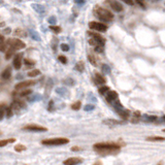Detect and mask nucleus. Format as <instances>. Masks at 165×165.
<instances>
[{"label":"nucleus","instance_id":"1","mask_svg":"<svg viewBox=\"0 0 165 165\" xmlns=\"http://www.w3.org/2000/svg\"><path fill=\"white\" fill-rule=\"evenodd\" d=\"M94 150L102 154H112L120 151L121 147L118 144H96L94 145Z\"/></svg>","mask_w":165,"mask_h":165},{"label":"nucleus","instance_id":"2","mask_svg":"<svg viewBox=\"0 0 165 165\" xmlns=\"http://www.w3.org/2000/svg\"><path fill=\"white\" fill-rule=\"evenodd\" d=\"M69 143L68 138H64V137H58V138H50V139H43L41 142L42 145L44 146H62L66 145Z\"/></svg>","mask_w":165,"mask_h":165},{"label":"nucleus","instance_id":"3","mask_svg":"<svg viewBox=\"0 0 165 165\" xmlns=\"http://www.w3.org/2000/svg\"><path fill=\"white\" fill-rule=\"evenodd\" d=\"M95 14H96V16H97L99 19H101V20H103V21H106V22L113 21V19H114V15H113L111 11H109V10L105 9V8L99 7V8H97V9L95 10Z\"/></svg>","mask_w":165,"mask_h":165},{"label":"nucleus","instance_id":"4","mask_svg":"<svg viewBox=\"0 0 165 165\" xmlns=\"http://www.w3.org/2000/svg\"><path fill=\"white\" fill-rule=\"evenodd\" d=\"M7 41H8L9 46L13 48V49L16 50V51L22 50V49H24V48L26 46L25 43H24L21 39H18V38H11V39H9V40H7Z\"/></svg>","mask_w":165,"mask_h":165},{"label":"nucleus","instance_id":"5","mask_svg":"<svg viewBox=\"0 0 165 165\" xmlns=\"http://www.w3.org/2000/svg\"><path fill=\"white\" fill-rule=\"evenodd\" d=\"M89 27L93 30H97V31H100V32H105L107 30L106 25H104L102 23H98V22H90Z\"/></svg>","mask_w":165,"mask_h":165},{"label":"nucleus","instance_id":"6","mask_svg":"<svg viewBox=\"0 0 165 165\" xmlns=\"http://www.w3.org/2000/svg\"><path fill=\"white\" fill-rule=\"evenodd\" d=\"M23 130H27V131H33V132H43L46 131L48 129L45 127L36 125V124H30V125H27L25 127H23Z\"/></svg>","mask_w":165,"mask_h":165},{"label":"nucleus","instance_id":"7","mask_svg":"<svg viewBox=\"0 0 165 165\" xmlns=\"http://www.w3.org/2000/svg\"><path fill=\"white\" fill-rule=\"evenodd\" d=\"M34 84H35V80H24V81H21V82H19V84H17L15 89L16 90L26 89L27 87H30V86H32Z\"/></svg>","mask_w":165,"mask_h":165},{"label":"nucleus","instance_id":"8","mask_svg":"<svg viewBox=\"0 0 165 165\" xmlns=\"http://www.w3.org/2000/svg\"><path fill=\"white\" fill-rule=\"evenodd\" d=\"M22 58H23V55L22 54H17L15 58H14V61H13V64H14V67L19 70L21 69L22 67Z\"/></svg>","mask_w":165,"mask_h":165},{"label":"nucleus","instance_id":"9","mask_svg":"<svg viewBox=\"0 0 165 165\" xmlns=\"http://www.w3.org/2000/svg\"><path fill=\"white\" fill-rule=\"evenodd\" d=\"M107 1H108L109 5H111L112 9H114L115 11L120 13V11H122V10H123V6H122V4H121V3H119L118 1H116V0H107Z\"/></svg>","mask_w":165,"mask_h":165},{"label":"nucleus","instance_id":"10","mask_svg":"<svg viewBox=\"0 0 165 165\" xmlns=\"http://www.w3.org/2000/svg\"><path fill=\"white\" fill-rule=\"evenodd\" d=\"M63 163L66 164V165H74V164H80V163H82V160L80 158H78V157H72V158H68Z\"/></svg>","mask_w":165,"mask_h":165},{"label":"nucleus","instance_id":"11","mask_svg":"<svg viewBox=\"0 0 165 165\" xmlns=\"http://www.w3.org/2000/svg\"><path fill=\"white\" fill-rule=\"evenodd\" d=\"M11 75V67L10 66H7L2 72H1V77L3 79H8Z\"/></svg>","mask_w":165,"mask_h":165},{"label":"nucleus","instance_id":"12","mask_svg":"<svg viewBox=\"0 0 165 165\" xmlns=\"http://www.w3.org/2000/svg\"><path fill=\"white\" fill-rule=\"evenodd\" d=\"M117 98H118L117 92H115V91H108V94H107V96H106V100H107L108 102H112V101L116 100Z\"/></svg>","mask_w":165,"mask_h":165},{"label":"nucleus","instance_id":"13","mask_svg":"<svg viewBox=\"0 0 165 165\" xmlns=\"http://www.w3.org/2000/svg\"><path fill=\"white\" fill-rule=\"evenodd\" d=\"M95 82H96L97 85H104L105 82H106V80H105V78L101 74L96 73L95 74Z\"/></svg>","mask_w":165,"mask_h":165},{"label":"nucleus","instance_id":"14","mask_svg":"<svg viewBox=\"0 0 165 165\" xmlns=\"http://www.w3.org/2000/svg\"><path fill=\"white\" fill-rule=\"evenodd\" d=\"M88 34H90L92 37H94L96 40H98L102 45H104V42H105V39L101 36V35H99V34H96V33H92V32H88Z\"/></svg>","mask_w":165,"mask_h":165},{"label":"nucleus","instance_id":"15","mask_svg":"<svg viewBox=\"0 0 165 165\" xmlns=\"http://www.w3.org/2000/svg\"><path fill=\"white\" fill-rule=\"evenodd\" d=\"M118 113H119V115H120V117L122 118V119H128L129 118V111H126V109H119V111H118Z\"/></svg>","mask_w":165,"mask_h":165},{"label":"nucleus","instance_id":"16","mask_svg":"<svg viewBox=\"0 0 165 165\" xmlns=\"http://www.w3.org/2000/svg\"><path fill=\"white\" fill-rule=\"evenodd\" d=\"M147 140H149V142H164L165 137H163V136H152V137H148Z\"/></svg>","mask_w":165,"mask_h":165},{"label":"nucleus","instance_id":"17","mask_svg":"<svg viewBox=\"0 0 165 165\" xmlns=\"http://www.w3.org/2000/svg\"><path fill=\"white\" fill-rule=\"evenodd\" d=\"M75 70H77V71H79V72H82L84 71V69H85V63L82 62V61H79V62H77L76 64H75Z\"/></svg>","mask_w":165,"mask_h":165},{"label":"nucleus","instance_id":"18","mask_svg":"<svg viewBox=\"0 0 165 165\" xmlns=\"http://www.w3.org/2000/svg\"><path fill=\"white\" fill-rule=\"evenodd\" d=\"M15 34H16L17 36H19V37H26V36H27V33H26L23 29H21V28L16 29V30H15Z\"/></svg>","mask_w":165,"mask_h":165},{"label":"nucleus","instance_id":"19","mask_svg":"<svg viewBox=\"0 0 165 165\" xmlns=\"http://www.w3.org/2000/svg\"><path fill=\"white\" fill-rule=\"evenodd\" d=\"M15 51L16 50H14L13 48H8V50L6 51V53H5V60H8V59H10L11 57H13V55H14V53H15Z\"/></svg>","mask_w":165,"mask_h":165},{"label":"nucleus","instance_id":"20","mask_svg":"<svg viewBox=\"0 0 165 165\" xmlns=\"http://www.w3.org/2000/svg\"><path fill=\"white\" fill-rule=\"evenodd\" d=\"M16 139L15 138H9V139H2V140H0V148H2V147H5L8 143L11 144V143H15Z\"/></svg>","mask_w":165,"mask_h":165},{"label":"nucleus","instance_id":"21","mask_svg":"<svg viewBox=\"0 0 165 165\" xmlns=\"http://www.w3.org/2000/svg\"><path fill=\"white\" fill-rule=\"evenodd\" d=\"M39 74H40V70H38V69H33V70L29 71L27 75L30 76V77H35V76H37V75H39Z\"/></svg>","mask_w":165,"mask_h":165},{"label":"nucleus","instance_id":"22","mask_svg":"<svg viewBox=\"0 0 165 165\" xmlns=\"http://www.w3.org/2000/svg\"><path fill=\"white\" fill-rule=\"evenodd\" d=\"M9 46V44H8V41H3L2 43H0V52H6Z\"/></svg>","mask_w":165,"mask_h":165},{"label":"nucleus","instance_id":"23","mask_svg":"<svg viewBox=\"0 0 165 165\" xmlns=\"http://www.w3.org/2000/svg\"><path fill=\"white\" fill-rule=\"evenodd\" d=\"M29 33H30V35H31V37L34 39V40H37V41H39L40 40V37H39V34L36 32V31H33V30H30L29 31Z\"/></svg>","mask_w":165,"mask_h":165},{"label":"nucleus","instance_id":"24","mask_svg":"<svg viewBox=\"0 0 165 165\" xmlns=\"http://www.w3.org/2000/svg\"><path fill=\"white\" fill-rule=\"evenodd\" d=\"M24 63H25V65L27 66V68H30V67H32V66L35 64L34 61H32V60H30V59H27V58L24 59Z\"/></svg>","mask_w":165,"mask_h":165},{"label":"nucleus","instance_id":"25","mask_svg":"<svg viewBox=\"0 0 165 165\" xmlns=\"http://www.w3.org/2000/svg\"><path fill=\"white\" fill-rule=\"evenodd\" d=\"M32 7L37 11V13H44V7L39 4H32Z\"/></svg>","mask_w":165,"mask_h":165},{"label":"nucleus","instance_id":"26","mask_svg":"<svg viewBox=\"0 0 165 165\" xmlns=\"http://www.w3.org/2000/svg\"><path fill=\"white\" fill-rule=\"evenodd\" d=\"M50 29L53 31V32H55V33H59V32H61V28L59 26H56V25H51L50 26Z\"/></svg>","mask_w":165,"mask_h":165},{"label":"nucleus","instance_id":"27","mask_svg":"<svg viewBox=\"0 0 165 165\" xmlns=\"http://www.w3.org/2000/svg\"><path fill=\"white\" fill-rule=\"evenodd\" d=\"M15 150H16L17 152L21 153V152H23V151H25V150H26V147H25L24 145H21V144H19V145H17V146L15 147Z\"/></svg>","mask_w":165,"mask_h":165},{"label":"nucleus","instance_id":"28","mask_svg":"<svg viewBox=\"0 0 165 165\" xmlns=\"http://www.w3.org/2000/svg\"><path fill=\"white\" fill-rule=\"evenodd\" d=\"M31 93H32V91H31L30 89H24V90L20 93V96H21V97H25V96L29 95V94H31Z\"/></svg>","mask_w":165,"mask_h":165},{"label":"nucleus","instance_id":"29","mask_svg":"<svg viewBox=\"0 0 165 165\" xmlns=\"http://www.w3.org/2000/svg\"><path fill=\"white\" fill-rule=\"evenodd\" d=\"M80 105H81L80 101H76V102H74V103L71 105V108L73 109V111H78V109L80 108Z\"/></svg>","mask_w":165,"mask_h":165},{"label":"nucleus","instance_id":"30","mask_svg":"<svg viewBox=\"0 0 165 165\" xmlns=\"http://www.w3.org/2000/svg\"><path fill=\"white\" fill-rule=\"evenodd\" d=\"M13 115H14V109H13V107H11V106L7 107V108H6V117H7V118H11Z\"/></svg>","mask_w":165,"mask_h":165},{"label":"nucleus","instance_id":"31","mask_svg":"<svg viewBox=\"0 0 165 165\" xmlns=\"http://www.w3.org/2000/svg\"><path fill=\"white\" fill-rule=\"evenodd\" d=\"M108 91H109V88H108L107 86H102V87L99 89V94L103 95V94H105V93L108 92Z\"/></svg>","mask_w":165,"mask_h":165},{"label":"nucleus","instance_id":"32","mask_svg":"<svg viewBox=\"0 0 165 165\" xmlns=\"http://www.w3.org/2000/svg\"><path fill=\"white\" fill-rule=\"evenodd\" d=\"M156 120H157L156 116H146L145 117V121H148V122H154Z\"/></svg>","mask_w":165,"mask_h":165},{"label":"nucleus","instance_id":"33","mask_svg":"<svg viewBox=\"0 0 165 165\" xmlns=\"http://www.w3.org/2000/svg\"><path fill=\"white\" fill-rule=\"evenodd\" d=\"M60 48H61V50H62L63 52H68V51H69V45L66 44V43H62V44L60 45Z\"/></svg>","mask_w":165,"mask_h":165},{"label":"nucleus","instance_id":"34","mask_svg":"<svg viewBox=\"0 0 165 165\" xmlns=\"http://www.w3.org/2000/svg\"><path fill=\"white\" fill-rule=\"evenodd\" d=\"M17 102H18V104L21 106V108H25L26 107V103L23 101V100H21V99H15Z\"/></svg>","mask_w":165,"mask_h":165},{"label":"nucleus","instance_id":"35","mask_svg":"<svg viewBox=\"0 0 165 165\" xmlns=\"http://www.w3.org/2000/svg\"><path fill=\"white\" fill-rule=\"evenodd\" d=\"M4 113H5V108H4L3 106H1V107H0V121H1V120L3 119V117H4Z\"/></svg>","mask_w":165,"mask_h":165},{"label":"nucleus","instance_id":"36","mask_svg":"<svg viewBox=\"0 0 165 165\" xmlns=\"http://www.w3.org/2000/svg\"><path fill=\"white\" fill-rule=\"evenodd\" d=\"M58 59H59V61H60L62 64H66V63H67V59H66V57H64V56H59Z\"/></svg>","mask_w":165,"mask_h":165},{"label":"nucleus","instance_id":"37","mask_svg":"<svg viewBox=\"0 0 165 165\" xmlns=\"http://www.w3.org/2000/svg\"><path fill=\"white\" fill-rule=\"evenodd\" d=\"M104 123H105V124H115V125H118V124H120V122H118V121H114V120L104 121Z\"/></svg>","mask_w":165,"mask_h":165},{"label":"nucleus","instance_id":"38","mask_svg":"<svg viewBox=\"0 0 165 165\" xmlns=\"http://www.w3.org/2000/svg\"><path fill=\"white\" fill-rule=\"evenodd\" d=\"M89 58V61L91 62V64H93V65H96V59L93 57V56H89L88 57Z\"/></svg>","mask_w":165,"mask_h":165},{"label":"nucleus","instance_id":"39","mask_svg":"<svg viewBox=\"0 0 165 165\" xmlns=\"http://www.w3.org/2000/svg\"><path fill=\"white\" fill-rule=\"evenodd\" d=\"M49 23L51 25H55V23H56V18H55V17H51L49 19Z\"/></svg>","mask_w":165,"mask_h":165},{"label":"nucleus","instance_id":"40","mask_svg":"<svg viewBox=\"0 0 165 165\" xmlns=\"http://www.w3.org/2000/svg\"><path fill=\"white\" fill-rule=\"evenodd\" d=\"M92 109H94V105H90V104H88V105H86V106H85V111H87V112L92 111Z\"/></svg>","mask_w":165,"mask_h":165},{"label":"nucleus","instance_id":"41","mask_svg":"<svg viewBox=\"0 0 165 165\" xmlns=\"http://www.w3.org/2000/svg\"><path fill=\"white\" fill-rule=\"evenodd\" d=\"M10 32H11V29L10 28H5L4 30H3V32H2V34H10Z\"/></svg>","mask_w":165,"mask_h":165},{"label":"nucleus","instance_id":"42","mask_svg":"<svg viewBox=\"0 0 165 165\" xmlns=\"http://www.w3.org/2000/svg\"><path fill=\"white\" fill-rule=\"evenodd\" d=\"M122 1H124L125 3H127L129 5H133V1H132V0H122Z\"/></svg>","mask_w":165,"mask_h":165},{"label":"nucleus","instance_id":"43","mask_svg":"<svg viewBox=\"0 0 165 165\" xmlns=\"http://www.w3.org/2000/svg\"><path fill=\"white\" fill-rule=\"evenodd\" d=\"M80 150H81V148H79V147H72V148H71V151H73V152L80 151Z\"/></svg>","mask_w":165,"mask_h":165},{"label":"nucleus","instance_id":"44","mask_svg":"<svg viewBox=\"0 0 165 165\" xmlns=\"http://www.w3.org/2000/svg\"><path fill=\"white\" fill-rule=\"evenodd\" d=\"M74 1H75L76 3H79V4H81V3H84V2H85V0H74Z\"/></svg>","mask_w":165,"mask_h":165},{"label":"nucleus","instance_id":"45","mask_svg":"<svg viewBox=\"0 0 165 165\" xmlns=\"http://www.w3.org/2000/svg\"><path fill=\"white\" fill-rule=\"evenodd\" d=\"M4 41V36L3 35H0V43H2Z\"/></svg>","mask_w":165,"mask_h":165},{"label":"nucleus","instance_id":"46","mask_svg":"<svg viewBox=\"0 0 165 165\" xmlns=\"http://www.w3.org/2000/svg\"><path fill=\"white\" fill-rule=\"evenodd\" d=\"M103 70H105L106 72H109V69L107 68V66H106V65H103Z\"/></svg>","mask_w":165,"mask_h":165},{"label":"nucleus","instance_id":"47","mask_svg":"<svg viewBox=\"0 0 165 165\" xmlns=\"http://www.w3.org/2000/svg\"><path fill=\"white\" fill-rule=\"evenodd\" d=\"M136 1H137V2H138L139 4H142V5L144 4V0H136Z\"/></svg>","mask_w":165,"mask_h":165},{"label":"nucleus","instance_id":"48","mask_svg":"<svg viewBox=\"0 0 165 165\" xmlns=\"http://www.w3.org/2000/svg\"><path fill=\"white\" fill-rule=\"evenodd\" d=\"M3 26H5V23L4 22H0V27H3Z\"/></svg>","mask_w":165,"mask_h":165},{"label":"nucleus","instance_id":"49","mask_svg":"<svg viewBox=\"0 0 165 165\" xmlns=\"http://www.w3.org/2000/svg\"><path fill=\"white\" fill-rule=\"evenodd\" d=\"M3 3V1H2V0H0V4H2Z\"/></svg>","mask_w":165,"mask_h":165},{"label":"nucleus","instance_id":"50","mask_svg":"<svg viewBox=\"0 0 165 165\" xmlns=\"http://www.w3.org/2000/svg\"><path fill=\"white\" fill-rule=\"evenodd\" d=\"M163 119H164V121H165V116H164V117H163Z\"/></svg>","mask_w":165,"mask_h":165},{"label":"nucleus","instance_id":"51","mask_svg":"<svg viewBox=\"0 0 165 165\" xmlns=\"http://www.w3.org/2000/svg\"><path fill=\"white\" fill-rule=\"evenodd\" d=\"M164 131H165V129H164Z\"/></svg>","mask_w":165,"mask_h":165}]
</instances>
